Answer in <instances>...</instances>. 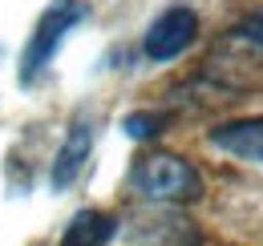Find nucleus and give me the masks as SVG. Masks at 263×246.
I'll return each mask as SVG.
<instances>
[{"label":"nucleus","instance_id":"obj_4","mask_svg":"<svg viewBox=\"0 0 263 246\" xmlns=\"http://www.w3.org/2000/svg\"><path fill=\"white\" fill-rule=\"evenodd\" d=\"M206 137H211V146H215V150H223V154H231V157H243V161L263 166V117L223 121V125H215Z\"/></svg>","mask_w":263,"mask_h":246},{"label":"nucleus","instance_id":"obj_1","mask_svg":"<svg viewBox=\"0 0 263 246\" xmlns=\"http://www.w3.org/2000/svg\"><path fill=\"white\" fill-rule=\"evenodd\" d=\"M130 186L150 202H198L202 198V174L178 154H142L130 170Z\"/></svg>","mask_w":263,"mask_h":246},{"label":"nucleus","instance_id":"obj_8","mask_svg":"<svg viewBox=\"0 0 263 246\" xmlns=\"http://www.w3.org/2000/svg\"><path fill=\"white\" fill-rule=\"evenodd\" d=\"M239 32H243L251 45H263V12H255L251 20H243V25H239Z\"/></svg>","mask_w":263,"mask_h":246},{"label":"nucleus","instance_id":"obj_7","mask_svg":"<svg viewBox=\"0 0 263 246\" xmlns=\"http://www.w3.org/2000/svg\"><path fill=\"white\" fill-rule=\"evenodd\" d=\"M166 113H154V109H142V113H130L126 117V133H130L134 141H154L158 133L166 129Z\"/></svg>","mask_w":263,"mask_h":246},{"label":"nucleus","instance_id":"obj_6","mask_svg":"<svg viewBox=\"0 0 263 246\" xmlns=\"http://www.w3.org/2000/svg\"><path fill=\"white\" fill-rule=\"evenodd\" d=\"M118 234V218L105 214V210H77L69 218L61 246H105Z\"/></svg>","mask_w":263,"mask_h":246},{"label":"nucleus","instance_id":"obj_5","mask_svg":"<svg viewBox=\"0 0 263 246\" xmlns=\"http://www.w3.org/2000/svg\"><path fill=\"white\" fill-rule=\"evenodd\" d=\"M89 150H93V129L85 121H73L65 133V141H61V150L53 157V190H65V186L77 182V174L85 170V161H89Z\"/></svg>","mask_w":263,"mask_h":246},{"label":"nucleus","instance_id":"obj_3","mask_svg":"<svg viewBox=\"0 0 263 246\" xmlns=\"http://www.w3.org/2000/svg\"><path fill=\"white\" fill-rule=\"evenodd\" d=\"M198 36V16L195 8H166L162 16H154V25L142 36V53L150 61H174L182 57Z\"/></svg>","mask_w":263,"mask_h":246},{"label":"nucleus","instance_id":"obj_2","mask_svg":"<svg viewBox=\"0 0 263 246\" xmlns=\"http://www.w3.org/2000/svg\"><path fill=\"white\" fill-rule=\"evenodd\" d=\"M85 16V4H77V0H53L49 8H45V16L36 20L33 36H29V45H25V53H21V81L29 85L36 81L49 61H53V53L61 49V40H65V32L77 25Z\"/></svg>","mask_w":263,"mask_h":246}]
</instances>
